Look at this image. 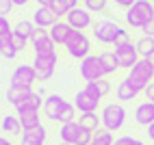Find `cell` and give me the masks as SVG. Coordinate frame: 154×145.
I'll return each mask as SVG.
<instances>
[{"label":"cell","mask_w":154,"mask_h":145,"mask_svg":"<svg viewBox=\"0 0 154 145\" xmlns=\"http://www.w3.org/2000/svg\"><path fill=\"white\" fill-rule=\"evenodd\" d=\"M154 20V5L152 0H137L130 9H126V24L132 28H143Z\"/></svg>","instance_id":"obj_1"},{"label":"cell","mask_w":154,"mask_h":145,"mask_svg":"<svg viewBox=\"0 0 154 145\" xmlns=\"http://www.w3.org/2000/svg\"><path fill=\"white\" fill-rule=\"evenodd\" d=\"M100 119H102V128L109 130V132H117L124 128L126 123V108L115 102H111V104H104L100 110Z\"/></svg>","instance_id":"obj_2"},{"label":"cell","mask_w":154,"mask_h":145,"mask_svg":"<svg viewBox=\"0 0 154 145\" xmlns=\"http://www.w3.org/2000/svg\"><path fill=\"white\" fill-rule=\"evenodd\" d=\"M126 78L130 80V85L135 87L139 93H143V89H146L150 82H154V65L148 59H139V63L132 69H128Z\"/></svg>","instance_id":"obj_3"},{"label":"cell","mask_w":154,"mask_h":145,"mask_svg":"<svg viewBox=\"0 0 154 145\" xmlns=\"http://www.w3.org/2000/svg\"><path fill=\"white\" fill-rule=\"evenodd\" d=\"M63 48L67 50V54L72 59H78V61H83L91 54V41L83 30H72V35L67 37Z\"/></svg>","instance_id":"obj_4"},{"label":"cell","mask_w":154,"mask_h":145,"mask_svg":"<svg viewBox=\"0 0 154 145\" xmlns=\"http://www.w3.org/2000/svg\"><path fill=\"white\" fill-rule=\"evenodd\" d=\"M100 102H102V95L89 85V82L74 95V106L80 113H96L98 106H100Z\"/></svg>","instance_id":"obj_5"},{"label":"cell","mask_w":154,"mask_h":145,"mask_svg":"<svg viewBox=\"0 0 154 145\" xmlns=\"http://www.w3.org/2000/svg\"><path fill=\"white\" fill-rule=\"evenodd\" d=\"M122 28L117 22H113V20H98V22H94V26H91V33H94V37L100 41V44L104 46H113L115 44L117 35L122 33Z\"/></svg>","instance_id":"obj_6"},{"label":"cell","mask_w":154,"mask_h":145,"mask_svg":"<svg viewBox=\"0 0 154 145\" xmlns=\"http://www.w3.org/2000/svg\"><path fill=\"white\" fill-rule=\"evenodd\" d=\"M80 76L85 82H94L100 78H106V69L102 65L100 54H89L87 59L80 61Z\"/></svg>","instance_id":"obj_7"},{"label":"cell","mask_w":154,"mask_h":145,"mask_svg":"<svg viewBox=\"0 0 154 145\" xmlns=\"http://www.w3.org/2000/svg\"><path fill=\"white\" fill-rule=\"evenodd\" d=\"M59 63V54H35L33 59V67L37 74V82H46L50 76L54 74V67Z\"/></svg>","instance_id":"obj_8"},{"label":"cell","mask_w":154,"mask_h":145,"mask_svg":"<svg viewBox=\"0 0 154 145\" xmlns=\"http://www.w3.org/2000/svg\"><path fill=\"white\" fill-rule=\"evenodd\" d=\"M113 52H115V56H117V61H119V69H132V67L139 63V59H141L139 50H137V46L132 44V41H130V44H126V46L115 48Z\"/></svg>","instance_id":"obj_9"},{"label":"cell","mask_w":154,"mask_h":145,"mask_svg":"<svg viewBox=\"0 0 154 145\" xmlns=\"http://www.w3.org/2000/svg\"><path fill=\"white\" fill-rule=\"evenodd\" d=\"M65 22L74 28V30H85L94 26V20H91V11L85 7H74L72 11L65 15Z\"/></svg>","instance_id":"obj_10"},{"label":"cell","mask_w":154,"mask_h":145,"mask_svg":"<svg viewBox=\"0 0 154 145\" xmlns=\"http://www.w3.org/2000/svg\"><path fill=\"white\" fill-rule=\"evenodd\" d=\"M37 82V74L33 65H17L11 74V85L13 87H33Z\"/></svg>","instance_id":"obj_11"},{"label":"cell","mask_w":154,"mask_h":145,"mask_svg":"<svg viewBox=\"0 0 154 145\" xmlns=\"http://www.w3.org/2000/svg\"><path fill=\"white\" fill-rule=\"evenodd\" d=\"M30 44H33L35 54H54V52H57V46H54V41H52V37H50L48 30H42V28H39Z\"/></svg>","instance_id":"obj_12"},{"label":"cell","mask_w":154,"mask_h":145,"mask_svg":"<svg viewBox=\"0 0 154 145\" xmlns=\"http://www.w3.org/2000/svg\"><path fill=\"white\" fill-rule=\"evenodd\" d=\"M59 15L52 11V7H37V11L33 13V22L37 28H42V30H48V28H52L57 22H59Z\"/></svg>","instance_id":"obj_13"},{"label":"cell","mask_w":154,"mask_h":145,"mask_svg":"<svg viewBox=\"0 0 154 145\" xmlns=\"http://www.w3.org/2000/svg\"><path fill=\"white\" fill-rule=\"evenodd\" d=\"M65 104H67V102L61 98V95H57V93L48 95V98L44 100V115H46V119L59 121V115H61V110H63Z\"/></svg>","instance_id":"obj_14"},{"label":"cell","mask_w":154,"mask_h":145,"mask_svg":"<svg viewBox=\"0 0 154 145\" xmlns=\"http://www.w3.org/2000/svg\"><path fill=\"white\" fill-rule=\"evenodd\" d=\"M80 134H83V128H80L78 121H72V123H63L59 130V137H61V143H67V145H76Z\"/></svg>","instance_id":"obj_15"},{"label":"cell","mask_w":154,"mask_h":145,"mask_svg":"<svg viewBox=\"0 0 154 145\" xmlns=\"http://www.w3.org/2000/svg\"><path fill=\"white\" fill-rule=\"evenodd\" d=\"M135 121L139 126L148 128L150 123H154V102H141V104L135 108Z\"/></svg>","instance_id":"obj_16"},{"label":"cell","mask_w":154,"mask_h":145,"mask_svg":"<svg viewBox=\"0 0 154 145\" xmlns=\"http://www.w3.org/2000/svg\"><path fill=\"white\" fill-rule=\"evenodd\" d=\"M72 30H74V28H72L65 20H59L52 28H48V33H50V37H52L54 46H65V41H67V37L72 35Z\"/></svg>","instance_id":"obj_17"},{"label":"cell","mask_w":154,"mask_h":145,"mask_svg":"<svg viewBox=\"0 0 154 145\" xmlns=\"http://www.w3.org/2000/svg\"><path fill=\"white\" fill-rule=\"evenodd\" d=\"M44 143H46V126L24 130L20 137V145H44Z\"/></svg>","instance_id":"obj_18"},{"label":"cell","mask_w":154,"mask_h":145,"mask_svg":"<svg viewBox=\"0 0 154 145\" xmlns=\"http://www.w3.org/2000/svg\"><path fill=\"white\" fill-rule=\"evenodd\" d=\"M44 108V98L42 93H30V95L22 102V104L15 106V115H22V113H28V110H42Z\"/></svg>","instance_id":"obj_19"},{"label":"cell","mask_w":154,"mask_h":145,"mask_svg":"<svg viewBox=\"0 0 154 145\" xmlns=\"http://www.w3.org/2000/svg\"><path fill=\"white\" fill-rule=\"evenodd\" d=\"M33 93V87H9V91H7V102L11 104L13 108L17 106V104H22V102Z\"/></svg>","instance_id":"obj_20"},{"label":"cell","mask_w":154,"mask_h":145,"mask_svg":"<svg viewBox=\"0 0 154 145\" xmlns=\"http://www.w3.org/2000/svg\"><path fill=\"white\" fill-rule=\"evenodd\" d=\"M0 128H2L5 134H11V137H15V134H20V137H22V132H24L22 121H20L17 115H5L2 121H0Z\"/></svg>","instance_id":"obj_21"},{"label":"cell","mask_w":154,"mask_h":145,"mask_svg":"<svg viewBox=\"0 0 154 145\" xmlns=\"http://www.w3.org/2000/svg\"><path fill=\"white\" fill-rule=\"evenodd\" d=\"M137 95H139V91L130 85V80H128V78H124V80H122L119 85L115 87V98H117L119 102H132Z\"/></svg>","instance_id":"obj_22"},{"label":"cell","mask_w":154,"mask_h":145,"mask_svg":"<svg viewBox=\"0 0 154 145\" xmlns=\"http://www.w3.org/2000/svg\"><path fill=\"white\" fill-rule=\"evenodd\" d=\"M37 30H39V28L35 26L33 20H20V22L13 26V33H15L17 37L26 39V41H33V37H35Z\"/></svg>","instance_id":"obj_23"},{"label":"cell","mask_w":154,"mask_h":145,"mask_svg":"<svg viewBox=\"0 0 154 145\" xmlns=\"http://www.w3.org/2000/svg\"><path fill=\"white\" fill-rule=\"evenodd\" d=\"M78 123H80V128H83V130L98 132L100 126H102V119H100V115H98V110H96V113H80Z\"/></svg>","instance_id":"obj_24"},{"label":"cell","mask_w":154,"mask_h":145,"mask_svg":"<svg viewBox=\"0 0 154 145\" xmlns=\"http://www.w3.org/2000/svg\"><path fill=\"white\" fill-rule=\"evenodd\" d=\"M0 56H2V59H9V61L17 56V48L13 46V33L0 37Z\"/></svg>","instance_id":"obj_25"},{"label":"cell","mask_w":154,"mask_h":145,"mask_svg":"<svg viewBox=\"0 0 154 145\" xmlns=\"http://www.w3.org/2000/svg\"><path fill=\"white\" fill-rule=\"evenodd\" d=\"M135 46L139 50V54L141 59H148L152 52H154V37H148V35H141L137 41H135Z\"/></svg>","instance_id":"obj_26"},{"label":"cell","mask_w":154,"mask_h":145,"mask_svg":"<svg viewBox=\"0 0 154 145\" xmlns=\"http://www.w3.org/2000/svg\"><path fill=\"white\" fill-rule=\"evenodd\" d=\"M17 117H20V121H22V128H24V130H30V128L42 126L39 110H28V113H22V115H17Z\"/></svg>","instance_id":"obj_27"},{"label":"cell","mask_w":154,"mask_h":145,"mask_svg":"<svg viewBox=\"0 0 154 145\" xmlns=\"http://www.w3.org/2000/svg\"><path fill=\"white\" fill-rule=\"evenodd\" d=\"M52 11L59 15V17H63V15H67L74 7H78V0H52Z\"/></svg>","instance_id":"obj_28"},{"label":"cell","mask_w":154,"mask_h":145,"mask_svg":"<svg viewBox=\"0 0 154 145\" xmlns=\"http://www.w3.org/2000/svg\"><path fill=\"white\" fill-rule=\"evenodd\" d=\"M100 59H102V65H104V69H106V76L115 74V71L119 69V61H117L115 52H102Z\"/></svg>","instance_id":"obj_29"},{"label":"cell","mask_w":154,"mask_h":145,"mask_svg":"<svg viewBox=\"0 0 154 145\" xmlns=\"http://www.w3.org/2000/svg\"><path fill=\"white\" fill-rule=\"evenodd\" d=\"M115 143V139H113V132L100 128L98 132H94V141H91V145H113Z\"/></svg>","instance_id":"obj_30"},{"label":"cell","mask_w":154,"mask_h":145,"mask_svg":"<svg viewBox=\"0 0 154 145\" xmlns=\"http://www.w3.org/2000/svg\"><path fill=\"white\" fill-rule=\"evenodd\" d=\"M59 121H61V126H63V123L76 121V106L67 102V104L63 106V110H61V115H59Z\"/></svg>","instance_id":"obj_31"},{"label":"cell","mask_w":154,"mask_h":145,"mask_svg":"<svg viewBox=\"0 0 154 145\" xmlns=\"http://www.w3.org/2000/svg\"><path fill=\"white\" fill-rule=\"evenodd\" d=\"M89 85L94 87V89L100 93L102 98H104V95H109V91H111V80H109V78H100V80H94V82H89Z\"/></svg>","instance_id":"obj_32"},{"label":"cell","mask_w":154,"mask_h":145,"mask_svg":"<svg viewBox=\"0 0 154 145\" xmlns=\"http://www.w3.org/2000/svg\"><path fill=\"white\" fill-rule=\"evenodd\" d=\"M83 7L91 13H102L106 9V0H83Z\"/></svg>","instance_id":"obj_33"},{"label":"cell","mask_w":154,"mask_h":145,"mask_svg":"<svg viewBox=\"0 0 154 145\" xmlns=\"http://www.w3.org/2000/svg\"><path fill=\"white\" fill-rule=\"evenodd\" d=\"M113 145H146L141 139H135V137H128V134H122V137L115 139Z\"/></svg>","instance_id":"obj_34"},{"label":"cell","mask_w":154,"mask_h":145,"mask_svg":"<svg viewBox=\"0 0 154 145\" xmlns=\"http://www.w3.org/2000/svg\"><path fill=\"white\" fill-rule=\"evenodd\" d=\"M9 33H13V28H11V24H9L7 15H0V37H5Z\"/></svg>","instance_id":"obj_35"},{"label":"cell","mask_w":154,"mask_h":145,"mask_svg":"<svg viewBox=\"0 0 154 145\" xmlns=\"http://www.w3.org/2000/svg\"><path fill=\"white\" fill-rule=\"evenodd\" d=\"M126 44H130V35H128V30L124 28V30L117 35V39H115V44H113V46L119 48V46H126Z\"/></svg>","instance_id":"obj_36"},{"label":"cell","mask_w":154,"mask_h":145,"mask_svg":"<svg viewBox=\"0 0 154 145\" xmlns=\"http://www.w3.org/2000/svg\"><path fill=\"white\" fill-rule=\"evenodd\" d=\"M13 0H0V15H7V13H11V9H13Z\"/></svg>","instance_id":"obj_37"},{"label":"cell","mask_w":154,"mask_h":145,"mask_svg":"<svg viewBox=\"0 0 154 145\" xmlns=\"http://www.w3.org/2000/svg\"><path fill=\"white\" fill-rule=\"evenodd\" d=\"M13 46L17 48V52H22V50L28 46V41H26V39H22V37H17V35L13 33Z\"/></svg>","instance_id":"obj_38"},{"label":"cell","mask_w":154,"mask_h":145,"mask_svg":"<svg viewBox=\"0 0 154 145\" xmlns=\"http://www.w3.org/2000/svg\"><path fill=\"white\" fill-rule=\"evenodd\" d=\"M143 95H146L148 102H154V82H150V85L143 89Z\"/></svg>","instance_id":"obj_39"},{"label":"cell","mask_w":154,"mask_h":145,"mask_svg":"<svg viewBox=\"0 0 154 145\" xmlns=\"http://www.w3.org/2000/svg\"><path fill=\"white\" fill-rule=\"evenodd\" d=\"M141 30H143V35H148V37H154V20H152V22H148V24L143 26Z\"/></svg>","instance_id":"obj_40"},{"label":"cell","mask_w":154,"mask_h":145,"mask_svg":"<svg viewBox=\"0 0 154 145\" xmlns=\"http://www.w3.org/2000/svg\"><path fill=\"white\" fill-rule=\"evenodd\" d=\"M113 2H115L117 7H124V9H130L132 5L137 2V0H113Z\"/></svg>","instance_id":"obj_41"},{"label":"cell","mask_w":154,"mask_h":145,"mask_svg":"<svg viewBox=\"0 0 154 145\" xmlns=\"http://www.w3.org/2000/svg\"><path fill=\"white\" fill-rule=\"evenodd\" d=\"M146 134H148V139L154 143V123H150V126L146 128Z\"/></svg>","instance_id":"obj_42"},{"label":"cell","mask_w":154,"mask_h":145,"mask_svg":"<svg viewBox=\"0 0 154 145\" xmlns=\"http://www.w3.org/2000/svg\"><path fill=\"white\" fill-rule=\"evenodd\" d=\"M35 2H37V7H50L52 0H35Z\"/></svg>","instance_id":"obj_43"},{"label":"cell","mask_w":154,"mask_h":145,"mask_svg":"<svg viewBox=\"0 0 154 145\" xmlns=\"http://www.w3.org/2000/svg\"><path fill=\"white\" fill-rule=\"evenodd\" d=\"M0 145H13V141H9L7 137H0Z\"/></svg>","instance_id":"obj_44"},{"label":"cell","mask_w":154,"mask_h":145,"mask_svg":"<svg viewBox=\"0 0 154 145\" xmlns=\"http://www.w3.org/2000/svg\"><path fill=\"white\" fill-rule=\"evenodd\" d=\"M13 5L15 7H24V5H28V0H13Z\"/></svg>","instance_id":"obj_45"},{"label":"cell","mask_w":154,"mask_h":145,"mask_svg":"<svg viewBox=\"0 0 154 145\" xmlns=\"http://www.w3.org/2000/svg\"><path fill=\"white\" fill-rule=\"evenodd\" d=\"M148 61H150V63H152V65H154V52H152V54H150V56H148Z\"/></svg>","instance_id":"obj_46"},{"label":"cell","mask_w":154,"mask_h":145,"mask_svg":"<svg viewBox=\"0 0 154 145\" xmlns=\"http://www.w3.org/2000/svg\"><path fill=\"white\" fill-rule=\"evenodd\" d=\"M59 145H67V143H59Z\"/></svg>","instance_id":"obj_47"},{"label":"cell","mask_w":154,"mask_h":145,"mask_svg":"<svg viewBox=\"0 0 154 145\" xmlns=\"http://www.w3.org/2000/svg\"><path fill=\"white\" fill-rule=\"evenodd\" d=\"M152 5H154V0H152Z\"/></svg>","instance_id":"obj_48"}]
</instances>
